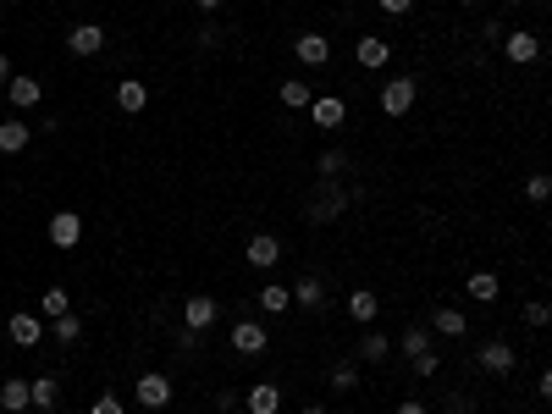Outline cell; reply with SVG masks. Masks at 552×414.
Masks as SVG:
<instances>
[{
	"instance_id": "obj_1",
	"label": "cell",
	"mask_w": 552,
	"mask_h": 414,
	"mask_svg": "<svg viewBox=\"0 0 552 414\" xmlns=\"http://www.w3.org/2000/svg\"><path fill=\"white\" fill-rule=\"evenodd\" d=\"M348 210V188L337 182V177H320L315 188H310V199H304V215L315 221V227H327V221H337Z\"/></svg>"
},
{
	"instance_id": "obj_2",
	"label": "cell",
	"mask_w": 552,
	"mask_h": 414,
	"mask_svg": "<svg viewBox=\"0 0 552 414\" xmlns=\"http://www.w3.org/2000/svg\"><path fill=\"white\" fill-rule=\"evenodd\" d=\"M414 94H420L414 78H386V83H381V111H386V116H409V111H414Z\"/></svg>"
},
{
	"instance_id": "obj_3",
	"label": "cell",
	"mask_w": 552,
	"mask_h": 414,
	"mask_svg": "<svg viewBox=\"0 0 552 414\" xmlns=\"http://www.w3.org/2000/svg\"><path fill=\"white\" fill-rule=\"evenodd\" d=\"M266 348H271V337H266V326H259V321H238V326H233V354L259 359Z\"/></svg>"
},
{
	"instance_id": "obj_4",
	"label": "cell",
	"mask_w": 552,
	"mask_h": 414,
	"mask_svg": "<svg viewBox=\"0 0 552 414\" xmlns=\"http://www.w3.org/2000/svg\"><path fill=\"white\" fill-rule=\"evenodd\" d=\"M216 315H221V304H216V299H205V293L183 299V326H188V332H210V326H216Z\"/></svg>"
},
{
	"instance_id": "obj_5",
	"label": "cell",
	"mask_w": 552,
	"mask_h": 414,
	"mask_svg": "<svg viewBox=\"0 0 552 414\" xmlns=\"http://www.w3.org/2000/svg\"><path fill=\"white\" fill-rule=\"evenodd\" d=\"M497 45H503V55L514 61V67H531V61L541 55V39H536V34H525V28H514V34H503Z\"/></svg>"
},
{
	"instance_id": "obj_6",
	"label": "cell",
	"mask_w": 552,
	"mask_h": 414,
	"mask_svg": "<svg viewBox=\"0 0 552 414\" xmlns=\"http://www.w3.org/2000/svg\"><path fill=\"white\" fill-rule=\"evenodd\" d=\"M6 332H12L17 348H39V342H45V321H39L34 309H17L12 321H6Z\"/></svg>"
},
{
	"instance_id": "obj_7",
	"label": "cell",
	"mask_w": 552,
	"mask_h": 414,
	"mask_svg": "<svg viewBox=\"0 0 552 414\" xmlns=\"http://www.w3.org/2000/svg\"><path fill=\"white\" fill-rule=\"evenodd\" d=\"M133 398H139L144 409H166V403H172V381L160 376V370H144L139 387H133Z\"/></svg>"
},
{
	"instance_id": "obj_8",
	"label": "cell",
	"mask_w": 552,
	"mask_h": 414,
	"mask_svg": "<svg viewBox=\"0 0 552 414\" xmlns=\"http://www.w3.org/2000/svg\"><path fill=\"white\" fill-rule=\"evenodd\" d=\"M243 260H249L254 271H271V266L282 260V238H271V232H254V238H249V249H243Z\"/></svg>"
},
{
	"instance_id": "obj_9",
	"label": "cell",
	"mask_w": 552,
	"mask_h": 414,
	"mask_svg": "<svg viewBox=\"0 0 552 414\" xmlns=\"http://www.w3.org/2000/svg\"><path fill=\"white\" fill-rule=\"evenodd\" d=\"M78 238H83V215L78 210H55L50 215V243L55 249H78Z\"/></svg>"
},
{
	"instance_id": "obj_10",
	"label": "cell",
	"mask_w": 552,
	"mask_h": 414,
	"mask_svg": "<svg viewBox=\"0 0 552 414\" xmlns=\"http://www.w3.org/2000/svg\"><path fill=\"white\" fill-rule=\"evenodd\" d=\"M310 122L327 127V133H337V127L348 122V106L337 100V94H320V100H310Z\"/></svg>"
},
{
	"instance_id": "obj_11",
	"label": "cell",
	"mask_w": 552,
	"mask_h": 414,
	"mask_svg": "<svg viewBox=\"0 0 552 414\" xmlns=\"http://www.w3.org/2000/svg\"><path fill=\"white\" fill-rule=\"evenodd\" d=\"M353 61H360V67H365V72H381V67H386V61H393V45H386L381 34H365L360 45H353Z\"/></svg>"
},
{
	"instance_id": "obj_12",
	"label": "cell",
	"mask_w": 552,
	"mask_h": 414,
	"mask_svg": "<svg viewBox=\"0 0 552 414\" xmlns=\"http://www.w3.org/2000/svg\"><path fill=\"white\" fill-rule=\"evenodd\" d=\"M67 50H72V55H100V50H106V28H100V22H78L72 34H67Z\"/></svg>"
},
{
	"instance_id": "obj_13",
	"label": "cell",
	"mask_w": 552,
	"mask_h": 414,
	"mask_svg": "<svg viewBox=\"0 0 552 414\" xmlns=\"http://www.w3.org/2000/svg\"><path fill=\"white\" fill-rule=\"evenodd\" d=\"M6 100H12L17 111H34V106L45 100V83H39V78H12V83H6Z\"/></svg>"
},
{
	"instance_id": "obj_14",
	"label": "cell",
	"mask_w": 552,
	"mask_h": 414,
	"mask_svg": "<svg viewBox=\"0 0 552 414\" xmlns=\"http://www.w3.org/2000/svg\"><path fill=\"white\" fill-rule=\"evenodd\" d=\"M293 50H299V61H304V67H327V61H332V45H327V34H299V39H293Z\"/></svg>"
},
{
	"instance_id": "obj_15",
	"label": "cell",
	"mask_w": 552,
	"mask_h": 414,
	"mask_svg": "<svg viewBox=\"0 0 552 414\" xmlns=\"http://www.w3.org/2000/svg\"><path fill=\"white\" fill-rule=\"evenodd\" d=\"M480 370L486 376H508L514 370V342H486L480 348Z\"/></svg>"
},
{
	"instance_id": "obj_16",
	"label": "cell",
	"mask_w": 552,
	"mask_h": 414,
	"mask_svg": "<svg viewBox=\"0 0 552 414\" xmlns=\"http://www.w3.org/2000/svg\"><path fill=\"white\" fill-rule=\"evenodd\" d=\"M55 403H61V381H55V376L28 381V409H45V414H50Z\"/></svg>"
},
{
	"instance_id": "obj_17",
	"label": "cell",
	"mask_w": 552,
	"mask_h": 414,
	"mask_svg": "<svg viewBox=\"0 0 552 414\" xmlns=\"http://www.w3.org/2000/svg\"><path fill=\"white\" fill-rule=\"evenodd\" d=\"M116 106H122L127 116H139V111L149 106V89H144L139 78H122V83H116Z\"/></svg>"
},
{
	"instance_id": "obj_18",
	"label": "cell",
	"mask_w": 552,
	"mask_h": 414,
	"mask_svg": "<svg viewBox=\"0 0 552 414\" xmlns=\"http://www.w3.org/2000/svg\"><path fill=\"white\" fill-rule=\"evenodd\" d=\"M431 332H437V337H464V332H470V321H464V309H453V304H442V309L431 315Z\"/></svg>"
},
{
	"instance_id": "obj_19",
	"label": "cell",
	"mask_w": 552,
	"mask_h": 414,
	"mask_svg": "<svg viewBox=\"0 0 552 414\" xmlns=\"http://www.w3.org/2000/svg\"><path fill=\"white\" fill-rule=\"evenodd\" d=\"M249 414H276L282 409V387H271V381H259V387H249Z\"/></svg>"
},
{
	"instance_id": "obj_20",
	"label": "cell",
	"mask_w": 552,
	"mask_h": 414,
	"mask_svg": "<svg viewBox=\"0 0 552 414\" xmlns=\"http://www.w3.org/2000/svg\"><path fill=\"white\" fill-rule=\"evenodd\" d=\"M376 309H381V299H376L370 288H353V293H348V315H353L360 326H370V321H376Z\"/></svg>"
},
{
	"instance_id": "obj_21",
	"label": "cell",
	"mask_w": 552,
	"mask_h": 414,
	"mask_svg": "<svg viewBox=\"0 0 552 414\" xmlns=\"http://www.w3.org/2000/svg\"><path fill=\"white\" fill-rule=\"evenodd\" d=\"M254 304H259V315H282L287 304H293V293H287L282 282H266V288L254 293Z\"/></svg>"
},
{
	"instance_id": "obj_22",
	"label": "cell",
	"mask_w": 552,
	"mask_h": 414,
	"mask_svg": "<svg viewBox=\"0 0 552 414\" xmlns=\"http://www.w3.org/2000/svg\"><path fill=\"white\" fill-rule=\"evenodd\" d=\"M28 139H34V127H28V122H0V155L28 149Z\"/></svg>"
},
{
	"instance_id": "obj_23",
	"label": "cell",
	"mask_w": 552,
	"mask_h": 414,
	"mask_svg": "<svg viewBox=\"0 0 552 414\" xmlns=\"http://www.w3.org/2000/svg\"><path fill=\"white\" fill-rule=\"evenodd\" d=\"M0 409H6V414H22V409H28V381H22V376L0 381Z\"/></svg>"
},
{
	"instance_id": "obj_24",
	"label": "cell",
	"mask_w": 552,
	"mask_h": 414,
	"mask_svg": "<svg viewBox=\"0 0 552 414\" xmlns=\"http://www.w3.org/2000/svg\"><path fill=\"white\" fill-rule=\"evenodd\" d=\"M299 299V309H320L327 304V288H320V276H299V288H287Z\"/></svg>"
},
{
	"instance_id": "obj_25",
	"label": "cell",
	"mask_w": 552,
	"mask_h": 414,
	"mask_svg": "<svg viewBox=\"0 0 552 414\" xmlns=\"http://www.w3.org/2000/svg\"><path fill=\"white\" fill-rule=\"evenodd\" d=\"M276 94H282V106H287V111H310V100H315L304 78H287V83H282Z\"/></svg>"
},
{
	"instance_id": "obj_26",
	"label": "cell",
	"mask_w": 552,
	"mask_h": 414,
	"mask_svg": "<svg viewBox=\"0 0 552 414\" xmlns=\"http://www.w3.org/2000/svg\"><path fill=\"white\" fill-rule=\"evenodd\" d=\"M386 348H393V342H386L381 332H365V337H360V365H381Z\"/></svg>"
},
{
	"instance_id": "obj_27",
	"label": "cell",
	"mask_w": 552,
	"mask_h": 414,
	"mask_svg": "<svg viewBox=\"0 0 552 414\" xmlns=\"http://www.w3.org/2000/svg\"><path fill=\"white\" fill-rule=\"evenodd\" d=\"M470 299H475V304H492V299H497V276H492V271H475V276H470Z\"/></svg>"
},
{
	"instance_id": "obj_28",
	"label": "cell",
	"mask_w": 552,
	"mask_h": 414,
	"mask_svg": "<svg viewBox=\"0 0 552 414\" xmlns=\"http://www.w3.org/2000/svg\"><path fill=\"white\" fill-rule=\"evenodd\" d=\"M39 309L50 315V321H55V315H67L72 309V293L67 288H45V299H39Z\"/></svg>"
},
{
	"instance_id": "obj_29",
	"label": "cell",
	"mask_w": 552,
	"mask_h": 414,
	"mask_svg": "<svg viewBox=\"0 0 552 414\" xmlns=\"http://www.w3.org/2000/svg\"><path fill=\"white\" fill-rule=\"evenodd\" d=\"M398 348H403L409 359H414V354H426V348H431V332H426V326H409V332L398 337Z\"/></svg>"
},
{
	"instance_id": "obj_30",
	"label": "cell",
	"mask_w": 552,
	"mask_h": 414,
	"mask_svg": "<svg viewBox=\"0 0 552 414\" xmlns=\"http://www.w3.org/2000/svg\"><path fill=\"white\" fill-rule=\"evenodd\" d=\"M332 387L337 393H360V365H337L332 370Z\"/></svg>"
},
{
	"instance_id": "obj_31",
	"label": "cell",
	"mask_w": 552,
	"mask_h": 414,
	"mask_svg": "<svg viewBox=\"0 0 552 414\" xmlns=\"http://www.w3.org/2000/svg\"><path fill=\"white\" fill-rule=\"evenodd\" d=\"M315 166H320V177H343V172H348V155H343V149H327Z\"/></svg>"
},
{
	"instance_id": "obj_32",
	"label": "cell",
	"mask_w": 552,
	"mask_h": 414,
	"mask_svg": "<svg viewBox=\"0 0 552 414\" xmlns=\"http://www.w3.org/2000/svg\"><path fill=\"white\" fill-rule=\"evenodd\" d=\"M55 337H61V342H78V337H83V321H78L72 309H67V315H55Z\"/></svg>"
},
{
	"instance_id": "obj_33",
	"label": "cell",
	"mask_w": 552,
	"mask_h": 414,
	"mask_svg": "<svg viewBox=\"0 0 552 414\" xmlns=\"http://www.w3.org/2000/svg\"><path fill=\"white\" fill-rule=\"evenodd\" d=\"M525 199H531V205H547V199H552V182H547L541 172H536V177L525 182Z\"/></svg>"
},
{
	"instance_id": "obj_34",
	"label": "cell",
	"mask_w": 552,
	"mask_h": 414,
	"mask_svg": "<svg viewBox=\"0 0 552 414\" xmlns=\"http://www.w3.org/2000/svg\"><path fill=\"white\" fill-rule=\"evenodd\" d=\"M409 365H414V376H437V365H442V359H437V348H426V354H414Z\"/></svg>"
},
{
	"instance_id": "obj_35",
	"label": "cell",
	"mask_w": 552,
	"mask_h": 414,
	"mask_svg": "<svg viewBox=\"0 0 552 414\" xmlns=\"http://www.w3.org/2000/svg\"><path fill=\"white\" fill-rule=\"evenodd\" d=\"M376 6H381L386 17H409V12H414V0H376Z\"/></svg>"
},
{
	"instance_id": "obj_36",
	"label": "cell",
	"mask_w": 552,
	"mask_h": 414,
	"mask_svg": "<svg viewBox=\"0 0 552 414\" xmlns=\"http://www.w3.org/2000/svg\"><path fill=\"white\" fill-rule=\"evenodd\" d=\"M525 321H531V326H547V304H541V299L525 304Z\"/></svg>"
},
{
	"instance_id": "obj_37",
	"label": "cell",
	"mask_w": 552,
	"mask_h": 414,
	"mask_svg": "<svg viewBox=\"0 0 552 414\" xmlns=\"http://www.w3.org/2000/svg\"><path fill=\"white\" fill-rule=\"evenodd\" d=\"M89 414H122V398H111V393H106V398H94V409H89Z\"/></svg>"
},
{
	"instance_id": "obj_38",
	"label": "cell",
	"mask_w": 552,
	"mask_h": 414,
	"mask_svg": "<svg viewBox=\"0 0 552 414\" xmlns=\"http://www.w3.org/2000/svg\"><path fill=\"white\" fill-rule=\"evenodd\" d=\"M6 83H12V55L0 50V89H6Z\"/></svg>"
},
{
	"instance_id": "obj_39",
	"label": "cell",
	"mask_w": 552,
	"mask_h": 414,
	"mask_svg": "<svg viewBox=\"0 0 552 414\" xmlns=\"http://www.w3.org/2000/svg\"><path fill=\"white\" fill-rule=\"evenodd\" d=\"M193 6H200V12L210 17V12H221V6H226V0H193Z\"/></svg>"
},
{
	"instance_id": "obj_40",
	"label": "cell",
	"mask_w": 552,
	"mask_h": 414,
	"mask_svg": "<svg viewBox=\"0 0 552 414\" xmlns=\"http://www.w3.org/2000/svg\"><path fill=\"white\" fill-rule=\"evenodd\" d=\"M398 414H426V403H414V398H409V403H398Z\"/></svg>"
},
{
	"instance_id": "obj_41",
	"label": "cell",
	"mask_w": 552,
	"mask_h": 414,
	"mask_svg": "<svg viewBox=\"0 0 552 414\" xmlns=\"http://www.w3.org/2000/svg\"><path fill=\"white\" fill-rule=\"evenodd\" d=\"M304 414H327V409H320V403H310V409H304Z\"/></svg>"
},
{
	"instance_id": "obj_42",
	"label": "cell",
	"mask_w": 552,
	"mask_h": 414,
	"mask_svg": "<svg viewBox=\"0 0 552 414\" xmlns=\"http://www.w3.org/2000/svg\"><path fill=\"white\" fill-rule=\"evenodd\" d=\"M519 6H531V0H519Z\"/></svg>"
},
{
	"instance_id": "obj_43",
	"label": "cell",
	"mask_w": 552,
	"mask_h": 414,
	"mask_svg": "<svg viewBox=\"0 0 552 414\" xmlns=\"http://www.w3.org/2000/svg\"><path fill=\"white\" fill-rule=\"evenodd\" d=\"M464 6H475V0H464Z\"/></svg>"
},
{
	"instance_id": "obj_44",
	"label": "cell",
	"mask_w": 552,
	"mask_h": 414,
	"mask_svg": "<svg viewBox=\"0 0 552 414\" xmlns=\"http://www.w3.org/2000/svg\"><path fill=\"white\" fill-rule=\"evenodd\" d=\"M531 414H536V409H531Z\"/></svg>"
}]
</instances>
